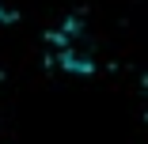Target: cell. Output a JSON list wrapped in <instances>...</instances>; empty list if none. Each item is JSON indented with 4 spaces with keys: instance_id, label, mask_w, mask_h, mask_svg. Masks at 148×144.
<instances>
[{
    "instance_id": "6da1fadb",
    "label": "cell",
    "mask_w": 148,
    "mask_h": 144,
    "mask_svg": "<svg viewBox=\"0 0 148 144\" xmlns=\"http://www.w3.org/2000/svg\"><path fill=\"white\" fill-rule=\"evenodd\" d=\"M0 19H4V4H0Z\"/></svg>"
}]
</instances>
